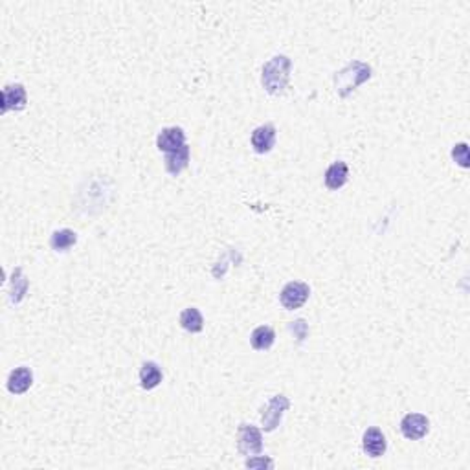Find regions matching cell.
I'll list each match as a JSON object with an SVG mask.
<instances>
[{
    "mask_svg": "<svg viewBox=\"0 0 470 470\" xmlns=\"http://www.w3.org/2000/svg\"><path fill=\"white\" fill-rule=\"evenodd\" d=\"M157 146L164 153L179 151L180 147L186 146V133L180 127L162 129L157 138Z\"/></svg>",
    "mask_w": 470,
    "mask_h": 470,
    "instance_id": "cell-8",
    "label": "cell"
},
{
    "mask_svg": "<svg viewBox=\"0 0 470 470\" xmlns=\"http://www.w3.org/2000/svg\"><path fill=\"white\" fill-rule=\"evenodd\" d=\"M371 77V66L362 61H353L349 63L345 68L335 74V87L340 98H345L353 92L354 88L367 81Z\"/></svg>",
    "mask_w": 470,
    "mask_h": 470,
    "instance_id": "cell-2",
    "label": "cell"
},
{
    "mask_svg": "<svg viewBox=\"0 0 470 470\" xmlns=\"http://www.w3.org/2000/svg\"><path fill=\"white\" fill-rule=\"evenodd\" d=\"M291 408V401L285 395H276L270 401L267 402V406L263 408L261 413V423L265 432H274L281 423L283 413Z\"/></svg>",
    "mask_w": 470,
    "mask_h": 470,
    "instance_id": "cell-3",
    "label": "cell"
},
{
    "mask_svg": "<svg viewBox=\"0 0 470 470\" xmlns=\"http://www.w3.org/2000/svg\"><path fill=\"white\" fill-rule=\"evenodd\" d=\"M272 465H274L272 459H268V458L248 459V461H246V467H248V469H265V467H267V469H270Z\"/></svg>",
    "mask_w": 470,
    "mask_h": 470,
    "instance_id": "cell-20",
    "label": "cell"
},
{
    "mask_svg": "<svg viewBox=\"0 0 470 470\" xmlns=\"http://www.w3.org/2000/svg\"><path fill=\"white\" fill-rule=\"evenodd\" d=\"M362 448L369 458H380L388 448L386 437L378 428H367L362 437Z\"/></svg>",
    "mask_w": 470,
    "mask_h": 470,
    "instance_id": "cell-10",
    "label": "cell"
},
{
    "mask_svg": "<svg viewBox=\"0 0 470 470\" xmlns=\"http://www.w3.org/2000/svg\"><path fill=\"white\" fill-rule=\"evenodd\" d=\"M26 101H28V94L21 83H13L2 88V112L21 111L26 107Z\"/></svg>",
    "mask_w": 470,
    "mask_h": 470,
    "instance_id": "cell-7",
    "label": "cell"
},
{
    "mask_svg": "<svg viewBox=\"0 0 470 470\" xmlns=\"http://www.w3.org/2000/svg\"><path fill=\"white\" fill-rule=\"evenodd\" d=\"M180 325L190 332H200L204 327V318L200 311L195 307H187L180 314Z\"/></svg>",
    "mask_w": 470,
    "mask_h": 470,
    "instance_id": "cell-16",
    "label": "cell"
},
{
    "mask_svg": "<svg viewBox=\"0 0 470 470\" xmlns=\"http://www.w3.org/2000/svg\"><path fill=\"white\" fill-rule=\"evenodd\" d=\"M274 340H276V332H274L272 327H268V325H261V327L254 329L252 337H250L252 348L257 349V351H267V349H270L272 348Z\"/></svg>",
    "mask_w": 470,
    "mask_h": 470,
    "instance_id": "cell-14",
    "label": "cell"
},
{
    "mask_svg": "<svg viewBox=\"0 0 470 470\" xmlns=\"http://www.w3.org/2000/svg\"><path fill=\"white\" fill-rule=\"evenodd\" d=\"M276 144V127L272 123H265V125H259L257 129H254L252 133V147L254 151L259 153V155H265L274 147Z\"/></svg>",
    "mask_w": 470,
    "mask_h": 470,
    "instance_id": "cell-9",
    "label": "cell"
},
{
    "mask_svg": "<svg viewBox=\"0 0 470 470\" xmlns=\"http://www.w3.org/2000/svg\"><path fill=\"white\" fill-rule=\"evenodd\" d=\"M430 430V421L423 413H408L401 421L402 436L410 441H419L423 439Z\"/></svg>",
    "mask_w": 470,
    "mask_h": 470,
    "instance_id": "cell-6",
    "label": "cell"
},
{
    "mask_svg": "<svg viewBox=\"0 0 470 470\" xmlns=\"http://www.w3.org/2000/svg\"><path fill=\"white\" fill-rule=\"evenodd\" d=\"M452 158L461 166V168H469V146H467V144H458V146H454Z\"/></svg>",
    "mask_w": 470,
    "mask_h": 470,
    "instance_id": "cell-19",
    "label": "cell"
},
{
    "mask_svg": "<svg viewBox=\"0 0 470 470\" xmlns=\"http://www.w3.org/2000/svg\"><path fill=\"white\" fill-rule=\"evenodd\" d=\"M291 59L287 55H274L270 61L263 66V87L267 88V92L279 94L283 92L291 77Z\"/></svg>",
    "mask_w": 470,
    "mask_h": 470,
    "instance_id": "cell-1",
    "label": "cell"
},
{
    "mask_svg": "<svg viewBox=\"0 0 470 470\" xmlns=\"http://www.w3.org/2000/svg\"><path fill=\"white\" fill-rule=\"evenodd\" d=\"M31 384H34V373L29 367H17L8 377V389L13 395L26 393L31 388Z\"/></svg>",
    "mask_w": 470,
    "mask_h": 470,
    "instance_id": "cell-11",
    "label": "cell"
},
{
    "mask_svg": "<svg viewBox=\"0 0 470 470\" xmlns=\"http://www.w3.org/2000/svg\"><path fill=\"white\" fill-rule=\"evenodd\" d=\"M28 291V279L24 278L23 268H15L12 278V289H10V300L12 303H18Z\"/></svg>",
    "mask_w": 470,
    "mask_h": 470,
    "instance_id": "cell-18",
    "label": "cell"
},
{
    "mask_svg": "<svg viewBox=\"0 0 470 470\" xmlns=\"http://www.w3.org/2000/svg\"><path fill=\"white\" fill-rule=\"evenodd\" d=\"M190 164V147L182 146L179 151L166 153V169L169 174H180Z\"/></svg>",
    "mask_w": 470,
    "mask_h": 470,
    "instance_id": "cell-13",
    "label": "cell"
},
{
    "mask_svg": "<svg viewBox=\"0 0 470 470\" xmlns=\"http://www.w3.org/2000/svg\"><path fill=\"white\" fill-rule=\"evenodd\" d=\"M162 371H160V367L155 362H146L140 369V382H142L144 389L157 388L158 384L162 382Z\"/></svg>",
    "mask_w": 470,
    "mask_h": 470,
    "instance_id": "cell-15",
    "label": "cell"
},
{
    "mask_svg": "<svg viewBox=\"0 0 470 470\" xmlns=\"http://www.w3.org/2000/svg\"><path fill=\"white\" fill-rule=\"evenodd\" d=\"M237 450L243 456H256L263 450L261 432L252 424H241L237 432Z\"/></svg>",
    "mask_w": 470,
    "mask_h": 470,
    "instance_id": "cell-4",
    "label": "cell"
},
{
    "mask_svg": "<svg viewBox=\"0 0 470 470\" xmlns=\"http://www.w3.org/2000/svg\"><path fill=\"white\" fill-rule=\"evenodd\" d=\"M309 294H311V287L303 281H291L283 287L281 291V305L289 311H294V309H300L303 303L309 300Z\"/></svg>",
    "mask_w": 470,
    "mask_h": 470,
    "instance_id": "cell-5",
    "label": "cell"
},
{
    "mask_svg": "<svg viewBox=\"0 0 470 470\" xmlns=\"http://www.w3.org/2000/svg\"><path fill=\"white\" fill-rule=\"evenodd\" d=\"M349 177V168L348 164L338 160V162L331 164L327 171H325V186L329 190H340V187L348 182Z\"/></svg>",
    "mask_w": 470,
    "mask_h": 470,
    "instance_id": "cell-12",
    "label": "cell"
},
{
    "mask_svg": "<svg viewBox=\"0 0 470 470\" xmlns=\"http://www.w3.org/2000/svg\"><path fill=\"white\" fill-rule=\"evenodd\" d=\"M76 243H77L76 232H72V230H68V228H63V230L53 232L52 237H50V246H52L55 252H66V250L72 248Z\"/></svg>",
    "mask_w": 470,
    "mask_h": 470,
    "instance_id": "cell-17",
    "label": "cell"
}]
</instances>
